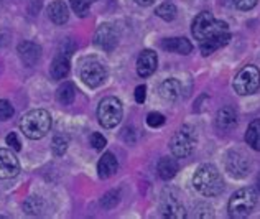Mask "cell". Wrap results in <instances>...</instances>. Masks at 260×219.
Returning a JSON list of instances; mask_svg holds the SVG:
<instances>
[{
  "instance_id": "1",
  "label": "cell",
  "mask_w": 260,
  "mask_h": 219,
  "mask_svg": "<svg viewBox=\"0 0 260 219\" xmlns=\"http://www.w3.org/2000/svg\"><path fill=\"white\" fill-rule=\"evenodd\" d=\"M193 184L196 191L208 198L221 195L224 190L222 176L214 165H201L198 168L193 176Z\"/></svg>"
},
{
  "instance_id": "2",
  "label": "cell",
  "mask_w": 260,
  "mask_h": 219,
  "mask_svg": "<svg viewBox=\"0 0 260 219\" xmlns=\"http://www.w3.org/2000/svg\"><path fill=\"white\" fill-rule=\"evenodd\" d=\"M20 129L31 140L43 139L51 129V115L45 109H33L22 117Z\"/></svg>"
},
{
  "instance_id": "3",
  "label": "cell",
  "mask_w": 260,
  "mask_h": 219,
  "mask_svg": "<svg viewBox=\"0 0 260 219\" xmlns=\"http://www.w3.org/2000/svg\"><path fill=\"white\" fill-rule=\"evenodd\" d=\"M228 30V23L222 22V20H217L209 12H201L200 15H196L193 25H191V33L196 40H200V43L204 40L221 35V33H225Z\"/></svg>"
},
{
  "instance_id": "4",
  "label": "cell",
  "mask_w": 260,
  "mask_h": 219,
  "mask_svg": "<svg viewBox=\"0 0 260 219\" xmlns=\"http://www.w3.org/2000/svg\"><path fill=\"white\" fill-rule=\"evenodd\" d=\"M257 204V191L254 188H241L237 190L234 195L231 196L228 211L229 216L234 219H242L247 217L252 211H254Z\"/></svg>"
},
{
  "instance_id": "5",
  "label": "cell",
  "mask_w": 260,
  "mask_h": 219,
  "mask_svg": "<svg viewBox=\"0 0 260 219\" xmlns=\"http://www.w3.org/2000/svg\"><path fill=\"white\" fill-rule=\"evenodd\" d=\"M122 115H124V107L117 98H104L99 102L98 107V119L99 124L104 129H114L120 124Z\"/></svg>"
},
{
  "instance_id": "6",
  "label": "cell",
  "mask_w": 260,
  "mask_h": 219,
  "mask_svg": "<svg viewBox=\"0 0 260 219\" xmlns=\"http://www.w3.org/2000/svg\"><path fill=\"white\" fill-rule=\"evenodd\" d=\"M196 140L198 139L194 129L189 126H183L172 137V140H170V150H172V153L178 157V159H186V157L193 153V150L196 147Z\"/></svg>"
},
{
  "instance_id": "7",
  "label": "cell",
  "mask_w": 260,
  "mask_h": 219,
  "mask_svg": "<svg viewBox=\"0 0 260 219\" xmlns=\"http://www.w3.org/2000/svg\"><path fill=\"white\" fill-rule=\"evenodd\" d=\"M258 86H260V71L258 68L252 65L242 68L234 79V89L241 96L254 94L258 89Z\"/></svg>"
},
{
  "instance_id": "8",
  "label": "cell",
  "mask_w": 260,
  "mask_h": 219,
  "mask_svg": "<svg viewBox=\"0 0 260 219\" xmlns=\"http://www.w3.org/2000/svg\"><path fill=\"white\" fill-rule=\"evenodd\" d=\"M81 79L89 87H99L107 79V70L99 61H89L81 68Z\"/></svg>"
},
{
  "instance_id": "9",
  "label": "cell",
  "mask_w": 260,
  "mask_h": 219,
  "mask_svg": "<svg viewBox=\"0 0 260 219\" xmlns=\"http://www.w3.org/2000/svg\"><path fill=\"white\" fill-rule=\"evenodd\" d=\"M249 168H250L249 159L242 152H239V150H232V152H229L228 157H225V170H228L231 176L244 178L247 175Z\"/></svg>"
},
{
  "instance_id": "10",
  "label": "cell",
  "mask_w": 260,
  "mask_h": 219,
  "mask_svg": "<svg viewBox=\"0 0 260 219\" xmlns=\"http://www.w3.org/2000/svg\"><path fill=\"white\" fill-rule=\"evenodd\" d=\"M117 42H119L117 30L111 23H102L94 35V45L99 46L104 51H112L117 46Z\"/></svg>"
},
{
  "instance_id": "11",
  "label": "cell",
  "mask_w": 260,
  "mask_h": 219,
  "mask_svg": "<svg viewBox=\"0 0 260 219\" xmlns=\"http://www.w3.org/2000/svg\"><path fill=\"white\" fill-rule=\"evenodd\" d=\"M20 172V162L12 150L0 148V180H10Z\"/></svg>"
},
{
  "instance_id": "12",
  "label": "cell",
  "mask_w": 260,
  "mask_h": 219,
  "mask_svg": "<svg viewBox=\"0 0 260 219\" xmlns=\"http://www.w3.org/2000/svg\"><path fill=\"white\" fill-rule=\"evenodd\" d=\"M156 65H158L156 53L152 50H143L140 53L139 59H137V73H139V76L142 78H148L150 74L155 73Z\"/></svg>"
},
{
  "instance_id": "13",
  "label": "cell",
  "mask_w": 260,
  "mask_h": 219,
  "mask_svg": "<svg viewBox=\"0 0 260 219\" xmlns=\"http://www.w3.org/2000/svg\"><path fill=\"white\" fill-rule=\"evenodd\" d=\"M17 53L20 59H22V63L25 66H35L38 63L40 56H42V48H40L37 43H31V42H23L20 43L18 48H17Z\"/></svg>"
},
{
  "instance_id": "14",
  "label": "cell",
  "mask_w": 260,
  "mask_h": 219,
  "mask_svg": "<svg viewBox=\"0 0 260 219\" xmlns=\"http://www.w3.org/2000/svg\"><path fill=\"white\" fill-rule=\"evenodd\" d=\"M161 216L172 217V219H181L186 217V209L181 204V201L176 196H165L161 201Z\"/></svg>"
},
{
  "instance_id": "15",
  "label": "cell",
  "mask_w": 260,
  "mask_h": 219,
  "mask_svg": "<svg viewBox=\"0 0 260 219\" xmlns=\"http://www.w3.org/2000/svg\"><path fill=\"white\" fill-rule=\"evenodd\" d=\"M237 126V114L232 107H222L217 111V115H216V127L219 131H232Z\"/></svg>"
},
{
  "instance_id": "16",
  "label": "cell",
  "mask_w": 260,
  "mask_h": 219,
  "mask_svg": "<svg viewBox=\"0 0 260 219\" xmlns=\"http://www.w3.org/2000/svg\"><path fill=\"white\" fill-rule=\"evenodd\" d=\"M160 98L167 102H175L178 98L181 96V83L175 78H170V79H165L163 83L160 84Z\"/></svg>"
},
{
  "instance_id": "17",
  "label": "cell",
  "mask_w": 260,
  "mask_h": 219,
  "mask_svg": "<svg viewBox=\"0 0 260 219\" xmlns=\"http://www.w3.org/2000/svg\"><path fill=\"white\" fill-rule=\"evenodd\" d=\"M229 40H231V33L229 32L221 33V35L213 37L209 40H204V42H201V45H200V50L203 53V56H209V54H213L214 51L219 50V48L228 45Z\"/></svg>"
},
{
  "instance_id": "18",
  "label": "cell",
  "mask_w": 260,
  "mask_h": 219,
  "mask_svg": "<svg viewBox=\"0 0 260 219\" xmlns=\"http://www.w3.org/2000/svg\"><path fill=\"white\" fill-rule=\"evenodd\" d=\"M117 168H119V162L114 157V153H111V152H106L101 157V160L98 163V173L102 180L111 178L115 172H117Z\"/></svg>"
},
{
  "instance_id": "19",
  "label": "cell",
  "mask_w": 260,
  "mask_h": 219,
  "mask_svg": "<svg viewBox=\"0 0 260 219\" xmlns=\"http://www.w3.org/2000/svg\"><path fill=\"white\" fill-rule=\"evenodd\" d=\"M161 48L170 53L178 54H189L193 51V45H191L186 38H168L161 42Z\"/></svg>"
},
{
  "instance_id": "20",
  "label": "cell",
  "mask_w": 260,
  "mask_h": 219,
  "mask_svg": "<svg viewBox=\"0 0 260 219\" xmlns=\"http://www.w3.org/2000/svg\"><path fill=\"white\" fill-rule=\"evenodd\" d=\"M48 17L53 23L56 25H64L70 18V12H68V5L61 0H56L53 2L50 7H48Z\"/></svg>"
},
{
  "instance_id": "21",
  "label": "cell",
  "mask_w": 260,
  "mask_h": 219,
  "mask_svg": "<svg viewBox=\"0 0 260 219\" xmlns=\"http://www.w3.org/2000/svg\"><path fill=\"white\" fill-rule=\"evenodd\" d=\"M50 73L53 79H64L68 76V73H70V58H68V54L59 53L58 56L53 59Z\"/></svg>"
},
{
  "instance_id": "22",
  "label": "cell",
  "mask_w": 260,
  "mask_h": 219,
  "mask_svg": "<svg viewBox=\"0 0 260 219\" xmlns=\"http://www.w3.org/2000/svg\"><path fill=\"white\" fill-rule=\"evenodd\" d=\"M178 162L175 159H170V157H163V159H160L158 162V167H156V170H158V176L161 178V180H172V178L178 173Z\"/></svg>"
},
{
  "instance_id": "23",
  "label": "cell",
  "mask_w": 260,
  "mask_h": 219,
  "mask_svg": "<svg viewBox=\"0 0 260 219\" xmlns=\"http://www.w3.org/2000/svg\"><path fill=\"white\" fill-rule=\"evenodd\" d=\"M245 142L250 148L260 152V119L252 120L249 124L247 132H245Z\"/></svg>"
},
{
  "instance_id": "24",
  "label": "cell",
  "mask_w": 260,
  "mask_h": 219,
  "mask_svg": "<svg viewBox=\"0 0 260 219\" xmlns=\"http://www.w3.org/2000/svg\"><path fill=\"white\" fill-rule=\"evenodd\" d=\"M56 98L59 101V104H63V106L73 104L74 98H76V86H74L73 83L61 84L58 87V91H56Z\"/></svg>"
},
{
  "instance_id": "25",
  "label": "cell",
  "mask_w": 260,
  "mask_h": 219,
  "mask_svg": "<svg viewBox=\"0 0 260 219\" xmlns=\"http://www.w3.org/2000/svg\"><path fill=\"white\" fill-rule=\"evenodd\" d=\"M155 13L161 20H165V22H172V20H175V17H176V7L173 4H170V2H165V4L156 7Z\"/></svg>"
},
{
  "instance_id": "26",
  "label": "cell",
  "mask_w": 260,
  "mask_h": 219,
  "mask_svg": "<svg viewBox=\"0 0 260 219\" xmlns=\"http://www.w3.org/2000/svg\"><path fill=\"white\" fill-rule=\"evenodd\" d=\"M25 211L28 214H40L43 211V208H45V204H43V201H42V198H38V196H31V198H28V200L25 201Z\"/></svg>"
},
{
  "instance_id": "27",
  "label": "cell",
  "mask_w": 260,
  "mask_h": 219,
  "mask_svg": "<svg viewBox=\"0 0 260 219\" xmlns=\"http://www.w3.org/2000/svg\"><path fill=\"white\" fill-rule=\"evenodd\" d=\"M68 137L64 135H58V137H54L53 139V143H51V148H53V153L56 155V157H61V155H64L66 152V148H68Z\"/></svg>"
},
{
  "instance_id": "28",
  "label": "cell",
  "mask_w": 260,
  "mask_h": 219,
  "mask_svg": "<svg viewBox=\"0 0 260 219\" xmlns=\"http://www.w3.org/2000/svg\"><path fill=\"white\" fill-rule=\"evenodd\" d=\"M92 2H95V0H70L71 9L74 10V13H78L79 17H86L87 15L89 5H91Z\"/></svg>"
},
{
  "instance_id": "29",
  "label": "cell",
  "mask_w": 260,
  "mask_h": 219,
  "mask_svg": "<svg viewBox=\"0 0 260 219\" xmlns=\"http://www.w3.org/2000/svg\"><path fill=\"white\" fill-rule=\"evenodd\" d=\"M117 203H119V191H109V193H106L104 196H102V200H101V206L102 208H106V209H112L114 206H117Z\"/></svg>"
},
{
  "instance_id": "30",
  "label": "cell",
  "mask_w": 260,
  "mask_h": 219,
  "mask_svg": "<svg viewBox=\"0 0 260 219\" xmlns=\"http://www.w3.org/2000/svg\"><path fill=\"white\" fill-rule=\"evenodd\" d=\"M147 124L150 127H153V129L161 127L163 124H165V115L160 114V112H150L147 115Z\"/></svg>"
},
{
  "instance_id": "31",
  "label": "cell",
  "mask_w": 260,
  "mask_h": 219,
  "mask_svg": "<svg viewBox=\"0 0 260 219\" xmlns=\"http://www.w3.org/2000/svg\"><path fill=\"white\" fill-rule=\"evenodd\" d=\"M13 115V107L7 99H0V120H9Z\"/></svg>"
},
{
  "instance_id": "32",
  "label": "cell",
  "mask_w": 260,
  "mask_h": 219,
  "mask_svg": "<svg viewBox=\"0 0 260 219\" xmlns=\"http://www.w3.org/2000/svg\"><path fill=\"white\" fill-rule=\"evenodd\" d=\"M194 216L196 217H214V213H213V208L208 206V204H198L194 208Z\"/></svg>"
},
{
  "instance_id": "33",
  "label": "cell",
  "mask_w": 260,
  "mask_h": 219,
  "mask_svg": "<svg viewBox=\"0 0 260 219\" xmlns=\"http://www.w3.org/2000/svg\"><path fill=\"white\" fill-rule=\"evenodd\" d=\"M106 143H107V140H106V137L102 135V134L94 132V134L91 135V145H92L95 150H102V148L106 147Z\"/></svg>"
},
{
  "instance_id": "34",
  "label": "cell",
  "mask_w": 260,
  "mask_h": 219,
  "mask_svg": "<svg viewBox=\"0 0 260 219\" xmlns=\"http://www.w3.org/2000/svg\"><path fill=\"white\" fill-rule=\"evenodd\" d=\"M234 5L239 10H250L257 5V0H234Z\"/></svg>"
},
{
  "instance_id": "35",
  "label": "cell",
  "mask_w": 260,
  "mask_h": 219,
  "mask_svg": "<svg viewBox=\"0 0 260 219\" xmlns=\"http://www.w3.org/2000/svg\"><path fill=\"white\" fill-rule=\"evenodd\" d=\"M147 99V87L145 86H137L135 87V101L139 104H143Z\"/></svg>"
},
{
  "instance_id": "36",
  "label": "cell",
  "mask_w": 260,
  "mask_h": 219,
  "mask_svg": "<svg viewBox=\"0 0 260 219\" xmlns=\"http://www.w3.org/2000/svg\"><path fill=\"white\" fill-rule=\"evenodd\" d=\"M7 143H9V145L13 147L15 150H20V148H22V143H20L18 137H17L15 134H9V135H7Z\"/></svg>"
},
{
  "instance_id": "37",
  "label": "cell",
  "mask_w": 260,
  "mask_h": 219,
  "mask_svg": "<svg viewBox=\"0 0 260 219\" xmlns=\"http://www.w3.org/2000/svg\"><path fill=\"white\" fill-rule=\"evenodd\" d=\"M155 2V0H135V4H139V5H143V7H147V5H152Z\"/></svg>"
},
{
  "instance_id": "38",
  "label": "cell",
  "mask_w": 260,
  "mask_h": 219,
  "mask_svg": "<svg viewBox=\"0 0 260 219\" xmlns=\"http://www.w3.org/2000/svg\"><path fill=\"white\" fill-rule=\"evenodd\" d=\"M257 190H258V193H260V175L257 178Z\"/></svg>"
}]
</instances>
